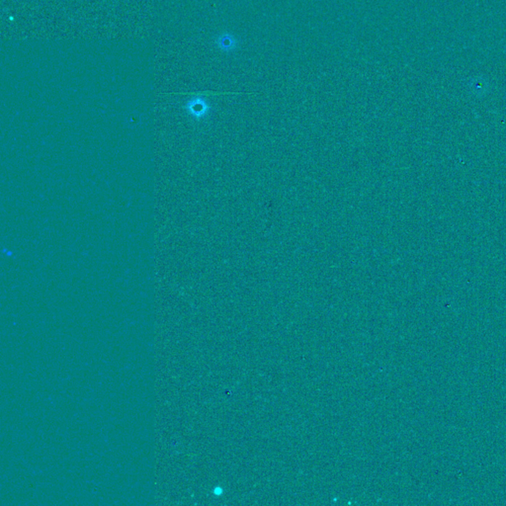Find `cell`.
I'll use <instances>...</instances> for the list:
<instances>
[{
	"mask_svg": "<svg viewBox=\"0 0 506 506\" xmlns=\"http://www.w3.org/2000/svg\"><path fill=\"white\" fill-rule=\"evenodd\" d=\"M221 44H220V47L224 50H231L235 47V41L231 38V37L228 36V35H225V36L222 37L221 40H220Z\"/></svg>",
	"mask_w": 506,
	"mask_h": 506,
	"instance_id": "obj_1",
	"label": "cell"
}]
</instances>
